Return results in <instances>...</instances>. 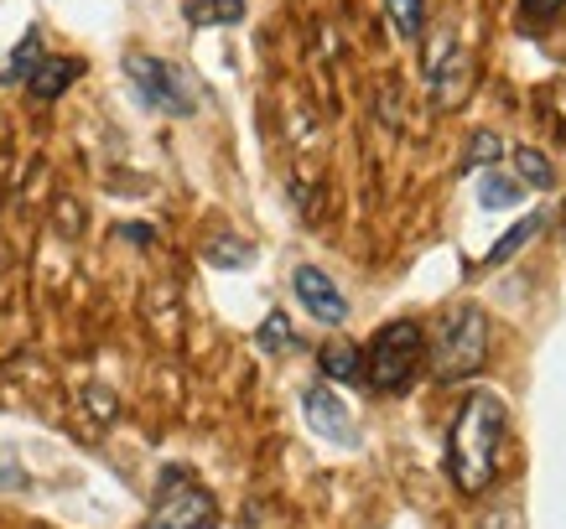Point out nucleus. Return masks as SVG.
Returning <instances> with one entry per match:
<instances>
[{
    "label": "nucleus",
    "instance_id": "1",
    "mask_svg": "<svg viewBox=\"0 0 566 529\" xmlns=\"http://www.w3.org/2000/svg\"><path fill=\"white\" fill-rule=\"evenodd\" d=\"M504 400L489 390H473L458 405V421L447 431V473L463 488L468 498H479L494 483V462H499V442H504Z\"/></svg>",
    "mask_w": 566,
    "mask_h": 529
},
{
    "label": "nucleus",
    "instance_id": "2",
    "mask_svg": "<svg viewBox=\"0 0 566 529\" xmlns=\"http://www.w3.org/2000/svg\"><path fill=\"white\" fill-rule=\"evenodd\" d=\"M489 359V317L479 307H458L437 322L431 338V374L437 384H458V379L479 374Z\"/></svg>",
    "mask_w": 566,
    "mask_h": 529
},
{
    "label": "nucleus",
    "instance_id": "3",
    "mask_svg": "<svg viewBox=\"0 0 566 529\" xmlns=\"http://www.w3.org/2000/svg\"><path fill=\"white\" fill-rule=\"evenodd\" d=\"M421 363H427V332L416 322H385L369 342V353H364V379L379 394H400L411 390Z\"/></svg>",
    "mask_w": 566,
    "mask_h": 529
},
{
    "label": "nucleus",
    "instance_id": "4",
    "mask_svg": "<svg viewBox=\"0 0 566 529\" xmlns=\"http://www.w3.org/2000/svg\"><path fill=\"white\" fill-rule=\"evenodd\" d=\"M125 78L136 84V99L156 115H172V120H188L198 109V84H192L188 68H177L167 57H146V52H125Z\"/></svg>",
    "mask_w": 566,
    "mask_h": 529
},
{
    "label": "nucleus",
    "instance_id": "5",
    "mask_svg": "<svg viewBox=\"0 0 566 529\" xmlns=\"http://www.w3.org/2000/svg\"><path fill=\"white\" fill-rule=\"evenodd\" d=\"M219 519V504L208 488L188 478V473H161V494H156V509L146 519V529H213Z\"/></svg>",
    "mask_w": 566,
    "mask_h": 529
},
{
    "label": "nucleus",
    "instance_id": "6",
    "mask_svg": "<svg viewBox=\"0 0 566 529\" xmlns=\"http://www.w3.org/2000/svg\"><path fill=\"white\" fill-rule=\"evenodd\" d=\"M292 290H296V301H302L317 322H327V327L348 322L344 290L333 286V275H327V271H317V265H296V271H292Z\"/></svg>",
    "mask_w": 566,
    "mask_h": 529
},
{
    "label": "nucleus",
    "instance_id": "7",
    "mask_svg": "<svg viewBox=\"0 0 566 529\" xmlns=\"http://www.w3.org/2000/svg\"><path fill=\"white\" fill-rule=\"evenodd\" d=\"M427 73H431V99L442 109H458L468 99V47H458L452 36H442V47H431Z\"/></svg>",
    "mask_w": 566,
    "mask_h": 529
},
{
    "label": "nucleus",
    "instance_id": "8",
    "mask_svg": "<svg viewBox=\"0 0 566 529\" xmlns=\"http://www.w3.org/2000/svg\"><path fill=\"white\" fill-rule=\"evenodd\" d=\"M302 415H307V426L317 431V436H327V442H338V446L359 442V431L348 426V405L327 390V384H312V390L302 394Z\"/></svg>",
    "mask_w": 566,
    "mask_h": 529
},
{
    "label": "nucleus",
    "instance_id": "9",
    "mask_svg": "<svg viewBox=\"0 0 566 529\" xmlns=\"http://www.w3.org/2000/svg\"><path fill=\"white\" fill-rule=\"evenodd\" d=\"M73 78H84V63H78V57H42L36 73L27 78V88H32L36 99H57Z\"/></svg>",
    "mask_w": 566,
    "mask_h": 529
},
{
    "label": "nucleus",
    "instance_id": "10",
    "mask_svg": "<svg viewBox=\"0 0 566 529\" xmlns=\"http://www.w3.org/2000/svg\"><path fill=\"white\" fill-rule=\"evenodd\" d=\"M317 363H323V374L338 379V384H354V379H364V353L348 338H333V342H327L323 353H317Z\"/></svg>",
    "mask_w": 566,
    "mask_h": 529
},
{
    "label": "nucleus",
    "instance_id": "11",
    "mask_svg": "<svg viewBox=\"0 0 566 529\" xmlns=\"http://www.w3.org/2000/svg\"><path fill=\"white\" fill-rule=\"evenodd\" d=\"M525 198L520 177H504V171H483L479 177V208L483 213H499V208H515Z\"/></svg>",
    "mask_w": 566,
    "mask_h": 529
},
{
    "label": "nucleus",
    "instance_id": "12",
    "mask_svg": "<svg viewBox=\"0 0 566 529\" xmlns=\"http://www.w3.org/2000/svg\"><path fill=\"white\" fill-rule=\"evenodd\" d=\"M182 17L192 27H234V21H244V0H188Z\"/></svg>",
    "mask_w": 566,
    "mask_h": 529
},
{
    "label": "nucleus",
    "instance_id": "13",
    "mask_svg": "<svg viewBox=\"0 0 566 529\" xmlns=\"http://www.w3.org/2000/svg\"><path fill=\"white\" fill-rule=\"evenodd\" d=\"M515 171H520V188H535V192L556 188V167H551V156L535 151V146H520L515 151Z\"/></svg>",
    "mask_w": 566,
    "mask_h": 529
},
{
    "label": "nucleus",
    "instance_id": "14",
    "mask_svg": "<svg viewBox=\"0 0 566 529\" xmlns=\"http://www.w3.org/2000/svg\"><path fill=\"white\" fill-rule=\"evenodd\" d=\"M541 223H546V213H525V219H520L515 229H510V234H504V240L489 250V265H504V260H515L520 250H525V244L541 234Z\"/></svg>",
    "mask_w": 566,
    "mask_h": 529
},
{
    "label": "nucleus",
    "instance_id": "15",
    "mask_svg": "<svg viewBox=\"0 0 566 529\" xmlns=\"http://www.w3.org/2000/svg\"><path fill=\"white\" fill-rule=\"evenodd\" d=\"M36 63H42V36L27 32V36H21V47H17V57L6 63V73H0V78H6V84H27V78L36 73Z\"/></svg>",
    "mask_w": 566,
    "mask_h": 529
},
{
    "label": "nucleus",
    "instance_id": "16",
    "mask_svg": "<svg viewBox=\"0 0 566 529\" xmlns=\"http://www.w3.org/2000/svg\"><path fill=\"white\" fill-rule=\"evenodd\" d=\"M255 342H260V353H292L296 338H292V322H286V311H271V317L260 322Z\"/></svg>",
    "mask_w": 566,
    "mask_h": 529
},
{
    "label": "nucleus",
    "instance_id": "17",
    "mask_svg": "<svg viewBox=\"0 0 566 529\" xmlns=\"http://www.w3.org/2000/svg\"><path fill=\"white\" fill-rule=\"evenodd\" d=\"M385 17L395 21L400 36H421V27H427V0H385Z\"/></svg>",
    "mask_w": 566,
    "mask_h": 529
},
{
    "label": "nucleus",
    "instance_id": "18",
    "mask_svg": "<svg viewBox=\"0 0 566 529\" xmlns=\"http://www.w3.org/2000/svg\"><path fill=\"white\" fill-rule=\"evenodd\" d=\"M499 151H504V140L494 136V130H479V136H468V151H463V171H473V167H494L499 161Z\"/></svg>",
    "mask_w": 566,
    "mask_h": 529
},
{
    "label": "nucleus",
    "instance_id": "19",
    "mask_svg": "<svg viewBox=\"0 0 566 529\" xmlns=\"http://www.w3.org/2000/svg\"><path fill=\"white\" fill-rule=\"evenodd\" d=\"M208 265H234V271H240V265H250V244L244 240H213L208 244Z\"/></svg>",
    "mask_w": 566,
    "mask_h": 529
},
{
    "label": "nucleus",
    "instance_id": "20",
    "mask_svg": "<svg viewBox=\"0 0 566 529\" xmlns=\"http://www.w3.org/2000/svg\"><path fill=\"white\" fill-rule=\"evenodd\" d=\"M520 11H525V21L546 27V21H556L566 11V0H520Z\"/></svg>",
    "mask_w": 566,
    "mask_h": 529
},
{
    "label": "nucleus",
    "instance_id": "21",
    "mask_svg": "<svg viewBox=\"0 0 566 529\" xmlns=\"http://www.w3.org/2000/svg\"><path fill=\"white\" fill-rule=\"evenodd\" d=\"M125 240H136V244H151V229H140V223H130V229H125Z\"/></svg>",
    "mask_w": 566,
    "mask_h": 529
}]
</instances>
